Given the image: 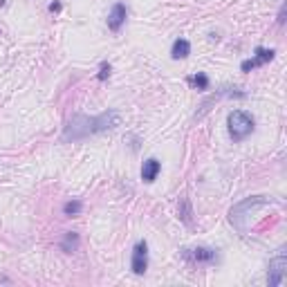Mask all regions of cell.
Masks as SVG:
<instances>
[{
    "mask_svg": "<svg viewBox=\"0 0 287 287\" xmlns=\"http://www.w3.org/2000/svg\"><path fill=\"white\" fill-rule=\"evenodd\" d=\"M121 126V112L119 110H106L101 115L88 117V115H74L67 121L63 135H61V142L70 144V142H79V139L92 137V135H101L115 131Z\"/></svg>",
    "mask_w": 287,
    "mask_h": 287,
    "instance_id": "obj_1",
    "label": "cell"
},
{
    "mask_svg": "<svg viewBox=\"0 0 287 287\" xmlns=\"http://www.w3.org/2000/svg\"><path fill=\"white\" fill-rule=\"evenodd\" d=\"M272 198H265V195H251V198H245L243 202H238L236 206H231V211H229V220H231L233 227H238L240 231H245V222L247 218L251 216V213H256L258 209H263V206L272 204Z\"/></svg>",
    "mask_w": 287,
    "mask_h": 287,
    "instance_id": "obj_2",
    "label": "cell"
},
{
    "mask_svg": "<svg viewBox=\"0 0 287 287\" xmlns=\"http://www.w3.org/2000/svg\"><path fill=\"white\" fill-rule=\"evenodd\" d=\"M227 128L233 142H243V139H247L254 133L256 121L247 110H231L227 117Z\"/></svg>",
    "mask_w": 287,
    "mask_h": 287,
    "instance_id": "obj_3",
    "label": "cell"
},
{
    "mask_svg": "<svg viewBox=\"0 0 287 287\" xmlns=\"http://www.w3.org/2000/svg\"><path fill=\"white\" fill-rule=\"evenodd\" d=\"M287 280V256L285 249H278V254L269 260V269H267V283L272 287H280Z\"/></svg>",
    "mask_w": 287,
    "mask_h": 287,
    "instance_id": "obj_4",
    "label": "cell"
},
{
    "mask_svg": "<svg viewBox=\"0 0 287 287\" xmlns=\"http://www.w3.org/2000/svg\"><path fill=\"white\" fill-rule=\"evenodd\" d=\"M131 269H133V274H137V276L146 274V269H148V245H146V240H139V243L133 247Z\"/></svg>",
    "mask_w": 287,
    "mask_h": 287,
    "instance_id": "obj_5",
    "label": "cell"
},
{
    "mask_svg": "<svg viewBox=\"0 0 287 287\" xmlns=\"http://www.w3.org/2000/svg\"><path fill=\"white\" fill-rule=\"evenodd\" d=\"M182 258L191 263H206V265H211V263L218 260V249H211V247H193V249H184Z\"/></svg>",
    "mask_w": 287,
    "mask_h": 287,
    "instance_id": "obj_6",
    "label": "cell"
},
{
    "mask_svg": "<svg viewBox=\"0 0 287 287\" xmlns=\"http://www.w3.org/2000/svg\"><path fill=\"white\" fill-rule=\"evenodd\" d=\"M274 56H276V52L274 49H267V47H256V54L251 56V59L243 61V65H240V70L245 72H251L256 70V67H263L265 63H269V61H274Z\"/></svg>",
    "mask_w": 287,
    "mask_h": 287,
    "instance_id": "obj_7",
    "label": "cell"
},
{
    "mask_svg": "<svg viewBox=\"0 0 287 287\" xmlns=\"http://www.w3.org/2000/svg\"><path fill=\"white\" fill-rule=\"evenodd\" d=\"M126 18H128V7L123 3H115V5H112V9H110V14H108V18H106V22H108V30L115 32V34L121 32Z\"/></svg>",
    "mask_w": 287,
    "mask_h": 287,
    "instance_id": "obj_8",
    "label": "cell"
},
{
    "mask_svg": "<svg viewBox=\"0 0 287 287\" xmlns=\"http://www.w3.org/2000/svg\"><path fill=\"white\" fill-rule=\"evenodd\" d=\"M160 173H162V162L157 160V157H150V160L144 162V166H142V179H144L146 184H153Z\"/></svg>",
    "mask_w": 287,
    "mask_h": 287,
    "instance_id": "obj_9",
    "label": "cell"
},
{
    "mask_svg": "<svg viewBox=\"0 0 287 287\" xmlns=\"http://www.w3.org/2000/svg\"><path fill=\"white\" fill-rule=\"evenodd\" d=\"M79 245H81V238H79L76 231H65L63 240H61V251L63 254H74V251L79 249Z\"/></svg>",
    "mask_w": 287,
    "mask_h": 287,
    "instance_id": "obj_10",
    "label": "cell"
},
{
    "mask_svg": "<svg viewBox=\"0 0 287 287\" xmlns=\"http://www.w3.org/2000/svg\"><path fill=\"white\" fill-rule=\"evenodd\" d=\"M189 54H191V43L187 41V38H177L171 47V56L175 61H179V59H187Z\"/></svg>",
    "mask_w": 287,
    "mask_h": 287,
    "instance_id": "obj_11",
    "label": "cell"
},
{
    "mask_svg": "<svg viewBox=\"0 0 287 287\" xmlns=\"http://www.w3.org/2000/svg\"><path fill=\"white\" fill-rule=\"evenodd\" d=\"M177 216L184 224H191L193 222V209H191V202L187 198L179 200V206H177Z\"/></svg>",
    "mask_w": 287,
    "mask_h": 287,
    "instance_id": "obj_12",
    "label": "cell"
},
{
    "mask_svg": "<svg viewBox=\"0 0 287 287\" xmlns=\"http://www.w3.org/2000/svg\"><path fill=\"white\" fill-rule=\"evenodd\" d=\"M83 211V202L81 200H70V202H65L63 204V213L65 216H79V213Z\"/></svg>",
    "mask_w": 287,
    "mask_h": 287,
    "instance_id": "obj_13",
    "label": "cell"
},
{
    "mask_svg": "<svg viewBox=\"0 0 287 287\" xmlns=\"http://www.w3.org/2000/svg\"><path fill=\"white\" fill-rule=\"evenodd\" d=\"M191 83L195 86V90H200V92H204V90H209V76L204 74V72H198L195 76H191Z\"/></svg>",
    "mask_w": 287,
    "mask_h": 287,
    "instance_id": "obj_14",
    "label": "cell"
},
{
    "mask_svg": "<svg viewBox=\"0 0 287 287\" xmlns=\"http://www.w3.org/2000/svg\"><path fill=\"white\" fill-rule=\"evenodd\" d=\"M110 72H112V65H110V63H106V61H103V63L99 65L97 79H99V81H108V79H110Z\"/></svg>",
    "mask_w": 287,
    "mask_h": 287,
    "instance_id": "obj_15",
    "label": "cell"
},
{
    "mask_svg": "<svg viewBox=\"0 0 287 287\" xmlns=\"http://www.w3.org/2000/svg\"><path fill=\"white\" fill-rule=\"evenodd\" d=\"M285 22V5L280 7V11H278V25H283Z\"/></svg>",
    "mask_w": 287,
    "mask_h": 287,
    "instance_id": "obj_16",
    "label": "cell"
},
{
    "mask_svg": "<svg viewBox=\"0 0 287 287\" xmlns=\"http://www.w3.org/2000/svg\"><path fill=\"white\" fill-rule=\"evenodd\" d=\"M47 9H49V11H61V3H59V0H54V3L49 5Z\"/></svg>",
    "mask_w": 287,
    "mask_h": 287,
    "instance_id": "obj_17",
    "label": "cell"
},
{
    "mask_svg": "<svg viewBox=\"0 0 287 287\" xmlns=\"http://www.w3.org/2000/svg\"><path fill=\"white\" fill-rule=\"evenodd\" d=\"M131 142H133V144H131V146H133V150H137V148H139V144H137V137H135V135H131Z\"/></svg>",
    "mask_w": 287,
    "mask_h": 287,
    "instance_id": "obj_18",
    "label": "cell"
},
{
    "mask_svg": "<svg viewBox=\"0 0 287 287\" xmlns=\"http://www.w3.org/2000/svg\"><path fill=\"white\" fill-rule=\"evenodd\" d=\"M3 5H5V0H0V7H3Z\"/></svg>",
    "mask_w": 287,
    "mask_h": 287,
    "instance_id": "obj_19",
    "label": "cell"
}]
</instances>
